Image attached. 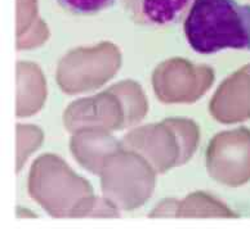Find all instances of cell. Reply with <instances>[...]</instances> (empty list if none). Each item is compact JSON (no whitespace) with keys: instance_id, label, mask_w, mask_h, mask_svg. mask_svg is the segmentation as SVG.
<instances>
[{"instance_id":"cell-3","label":"cell","mask_w":250,"mask_h":235,"mask_svg":"<svg viewBox=\"0 0 250 235\" xmlns=\"http://www.w3.org/2000/svg\"><path fill=\"white\" fill-rule=\"evenodd\" d=\"M58 3L75 15H94L111 7L115 0H58Z\"/></svg>"},{"instance_id":"cell-2","label":"cell","mask_w":250,"mask_h":235,"mask_svg":"<svg viewBox=\"0 0 250 235\" xmlns=\"http://www.w3.org/2000/svg\"><path fill=\"white\" fill-rule=\"evenodd\" d=\"M192 0H123L124 7L140 23L164 26L173 23Z\"/></svg>"},{"instance_id":"cell-1","label":"cell","mask_w":250,"mask_h":235,"mask_svg":"<svg viewBox=\"0 0 250 235\" xmlns=\"http://www.w3.org/2000/svg\"><path fill=\"white\" fill-rule=\"evenodd\" d=\"M185 32L197 53L250 49V5H240L236 0H193Z\"/></svg>"}]
</instances>
